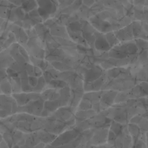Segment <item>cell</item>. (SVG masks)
<instances>
[{
  "label": "cell",
  "instance_id": "1",
  "mask_svg": "<svg viewBox=\"0 0 148 148\" xmlns=\"http://www.w3.org/2000/svg\"><path fill=\"white\" fill-rule=\"evenodd\" d=\"M79 135V132L76 130L67 131H65L64 133H62L58 137H56L54 139V141L51 144V145L53 147H59L72 143L74 141L76 140Z\"/></svg>",
  "mask_w": 148,
  "mask_h": 148
},
{
  "label": "cell",
  "instance_id": "2",
  "mask_svg": "<svg viewBox=\"0 0 148 148\" xmlns=\"http://www.w3.org/2000/svg\"><path fill=\"white\" fill-rule=\"evenodd\" d=\"M36 2L38 4V8L46 12L47 14L51 15L56 12V5L51 0H36Z\"/></svg>",
  "mask_w": 148,
  "mask_h": 148
},
{
  "label": "cell",
  "instance_id": "3",
  "mask_svg": "<svg viewBox=\"0 0 148 148\" xmlns=\"http://www.w3.org/2000/svg\"><path fill=\"white\" fill-rule=\"evenodd\" d=\"M95 46L96 49L99 51H103V52L109 50L110 49V46L106 39V36H103L100 33H98V36L96 35V37H95Z\"/></svg>",
  "mask_w": 148,
  "mask_h": 148
},
{
  "label": "cell",
  "instance_id": "4",
  "mask_svg": "<svg viewBox=\"0 0 148 148\" xmlns=\"http://www.w3.org/2000/svg\"><path fill=\"white\" fill-rule=\"evenodd\" d=\"M116 36L119 40H130L133 37V30H132V25L127 26L125 28L121 29V30L116 31Z\"/></svg>",
  "mask_w": 148,
  "mask_h": 148
},
{
  "label": "cell",
  "instance_id": "5",
  "mask_svg": "<svg viewBox=\"0 0 148 148\" xmlns=\"http://www.w3.org/2000/svg\"><path fill=\"white\" fill-rule=\"evenodd\" d=\"M0 90H1V92L4 93L6 95L11 94L12 86L10 81H8L7 78H5L0 82Z\"/></svg>",
  "mask_w": 148,
  "mask_h": 148
},
{
  "label": "cell",
  "instance_id": "6",
  "mask_svg": "<svg viewBox=\"0 0 148 148\" xmlns=\"http://www.w3.org/2000/svg\"><path fill=\"white\" fill-rule=\"evenodd\" d=\"M106 39L107 41H108V44L110 46H116L117 44L119 42V40L117 39V37L116 36L115 33H111V32H108V33L106 34Z\"/></svg>",
  "mask_w": 148,
  "mask_h": 148
},
{
  "label": "cell",
  "instance_id": "7",
  "mask_svg": "<svg viewBox=\"0 0 148 148\" xmlns=\"http://www.w3.org/2000/svg\"><path fill=\"white\" fill-rule=\"evenodd\" d=\"M109 55L111 57L117 58V59H123L127 57V54L125 52H122L119 49H117L116 48H114V49L111 50V52H109Z\"/></svg>",
  "mask_w": 148,
  "mask_h": 148
},
{
  "label": "cell",
  "instance_id": "8",
  "mask_svg": "<svg viewBox=\"0 0 148 148\" xmlns=\"http://www.w3.org/2000/svg\"><path fill=\"white\" fill-rule=\"evenodd\" d=\"M129 133H130V136L132 137V139L134 138H137L138 137L139 134H140V129L139 127L135 124H130L128 128Z\"/></svg>",
  "mask_w": 148,
  "mask_h": 148
},
{
  "label": "cell",
  "instance_id": "9",
  "mask_svg": "<svg viewBox=\"0 0 148 148\" xmlns=\"http://www.w3.org/2000/svg\"><path fill=\"white\" fill-rule=\"evenodd\" d=\"M111 131H112L116 136H118L122 131V126H121V125L120 123H116V122H113V123L111 124Z\"/></svg>",
  "mask_w": 148,
  "mask_h": 148
},
{
  "label": "cell",
  "instance_id": "10",
  "mask_svg": "<svg viewBox=\"0 0 148 148\" xmlns=\"http://www.w3.org/2000/svg\"><path fill=\"white\" fill-rule=\"evenodd\" d=\"M136 41H137L136 45H137L138 49L140 47H141V49H146V48L148 47V42L146 41L143 40V39H137Z\"/></svg>",
  "mask_w": 148,
  "mask_h": 148
},
{
  "label": "cell",
  "instance_id": "11",
  "mask_svg": "<svg viewBox=\"0 0 148 148\" xmlns=\"http://www.w3.org/2000/svg\"><path fill=\"white\" fill-rule=\"evenodd\" d=\"M139 128L142 130L147 131L148 130V120L145 118H143L139 122Z\"/></svg>",
  "mask_w": 148,
  "mask_h": 148
},
{
  "label": "cell",
  "instance_id": "12",
  "mask_svg": "<svg viewBox=\"0 0 148 148\" xmlns=\"http://www.w3.org/2000/svg\"><path fill=\"white\" fill-rule=\"evenodd\" d=\"M38 81V78L36 76H28V84L32 88L36 86Z\"/></svg>",
  "mask_w": 148,
  "mask_h": 148
},
{
  "label": "cell",
  "instance_id": "13",
  "mask_svg": "<svg viewBox=\"0 0 148 148\" xmlns=\"http://www.w3.org/2000/svg\"><path fill=\"white\" fill-rule=\"evenodd\" d=\"M46 146V144H44L43 142H39L38 144H37V145H35L34 147H33V148H45V147Z\"/></svg>",
  "mask_w": 148,
  "mask_h": 148
},
{
  "label": "cell",
  "instance_id": "14",
  "mask_svg": "<svg viewBox=\"0 0 148 148\" xmlns=\"http://www.w3.org/2000/svg\"><path fill=\"white\" fill-rule=\"evenodd\" d=\"M94 1H95V0H83L84 4H85V5L88 6V7L92 5L94 3Z\"/></svg>",
  "mask_w": 148,
  "mask_h": 148
},
{
  "label": "cell",
  "instance_id": "15",
  "mask_svg": "<svg viewBox=\"0 0 148 148\" xmlns=\"http://www.w3.org/2000/svg\"><path fill=\"white\" fill-rule=\"evenodd\" d=\"M98 148H113V147H108V146H105V145H101V146H98Z\"/></svg>",
  "mask_w": 148,
  "mask_h": 148
}]
</instances>
